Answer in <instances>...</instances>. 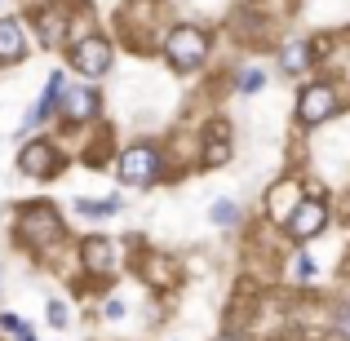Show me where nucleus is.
<instances>
[{"label": "nucleus", "mask_w": 350, "mask_h": 341, "mask_svg": "<svg viewBox=\"0 0 350 341\" xmlns=\"http://www.w3.org/2000/svg\"><path fill=\"white\" fill-rule=\"evenodd\" d=\"M164 58H169L173 71L191 76V71L204 67V58H208V31L196 27V23H178L169 36H164Z\"/></svg>", "instance_id": "obj_1"}, {"label": "nucleus", "mask_w": 350, "mask_h": 341, "mask_svg": "<svg viewBox=\"0 0 350 341\" xmlns=\"http://www.w3.org/2000/svg\"><path fill=\"white\" fill-rule=\"evenodd\" d=\"M160 169H164V160H160V151H155L151 142L129 146V151L120 155V164H116V173H120L124 187H151V182L160 178Z\"/></svg>", "instance_id": "obj_2"}, {"label": "nucleus", "mask_w": 350, "mask_h": 341, "mask_svg": "<svg viewBox=\"0 0 350 341\" xmlns=\"http://www.w3.org/2000/svg\"><path fill=\"white\" fill-rule=\"evenodd\" d=\"M98 111H103V94L94 85H67L58 94L62 124H89V120H98Z\"/></svg>", "instance_id": "obj_3"}, {"label": "nucleus", "mask_w": 350, "mask_h": 341, "mask_svg": "<svg viewBox=\"0 0 350 341\" xmlns=\"http://www.w3.org/2000/svg\"><path fill=\"white\" fill-rule=\"evenodd\" d=\"M18 230H23V239L31 248H49L53 239L62 235V217H58V208H49V204H31L18 217Z\"/></svg>", "instance_id": "obj_4"}, {"label": "nucleus", "mask_w": 350, "mask_h": 341, "mask_svg": "<svg viewBox=\"0 0 350 341\" xmlns=\"http://www.w3.org/2000/svg\"><path fill=\"white\" fill-rule=\"evenodd\" d=\"M67 62L80 71V76H107L111 71V40L103 36H85L67 49Z\"/></svg>", "instance_id": "obj_5"}, {"label": "nucleus", "mask_w": 350, "mask_h": 341, "mask_svg": "<svg viewBox=\"0 0 350 341\" xmlns=\"http://www.w3.org/2000/svg\"><path fill=\"white\" fill-rule=\"evenodd\" d=\"M324 226H328V204H324L319 195H306V200L297 204V213L284 222V230H288L297 244H310V239H315Z\"/></svg>", "instance_id": "obj_6"}, {"label": "nucleus", "mask_w": 350, "mask_h": 341, "mask_svg": "<svg viewBox=\"0 0 350 341\" xmlns=\"http://www.w3.org/2000/svg\"><path fill=\"white\" fill-rule=\"evenodd\" d=\"M337 115V89L333 85H306L301 89V98H297V120L301 124H324V120H333Z\"/></svg>", "instance_id": "obj_7"}, {"label": "nucleus", "mask_w": 350, "mask_h": 341, "mask_svg": "<svg viewBox=\"0 0 350 341\" xmlns=\"http://www.w3.org/2000/svg\"><path fill=\"white\" fill-rule=\"evenodd\" d=\"M18 169L31 173V178H40V182H49V178L62 173V155H58L53 142H31V146H23V155H18Z\"/></svg>", "instance_id": "obj_8"}, {"label": "nucleus", "mask_w": 350, "mask_h": 341, "mask_svg": "<svg viewBox=\"0 0 350 341\" xmlns=\"http://www.w3.org/2000/svg\"><path fill=\"white\" fill-rule=\"evenodd\" d=\"M301 187H297V178H284V182H275L271 191H266V217L271 222H288L293 213H297V204H301Z\"/></svg>", "instance_id": "obj_9"}, {"label": "nucleus", "mask_w": 350, "mask_h": 341, "mask_svg": "<svg viewBox=\"0 0 350 341\" xmlns=\"http://www.w3.org/2000/svg\"><path fill=\"white\" fill-rule=\"evenodd\" d=\"M62 85H67V76H62V71H53L49 76V85H44V94H40V103L31 107V111H27V124H44V120L53 115V107H58V94H62Z\"/></svg>", "instance_id": "obj_10"}, {"label": "nucleus", "mask_w": 350, "mask_h": 341, "mask_svg": "<svg viewBox=\"0 0 350 341\" xmlns=\"http://www.w3.org/2000/svg\"><path fill=\"white\" fill-rule=\"evenodd\" d=\"M80 262H85L94 275H107V271H111V262H116V257H111V244H107L103 235H89L85 244H80Z\"/></svg>", "instance_id": "obj_11"}, {"label": "nucleus", "mask_w": 350, "mask_h": 341, "mask_svg": "<svg viewBox=\"0 0 350 341\" xmlns=\"http://www.w3.org/2000/svg\"><path fill=\"white\" fill-rule=\"evenodd\" d=\"M27 53V36L14 18H0V62H18Z\"/></svg>", "instance_id": "obj_12"}, {"label": "nucleus", "mask_w": 350, "mask_h": 341, "mask_svg": "<svg viewBox=\"0 0 350 341\" xmlns=\"http://www.w3.org/2000/svg\"><path fill=\"white\" fill-rule=\"evenodd\" d=\"M213 142H204V164H213V169H222L226 160H231V137H226V120H213Z\"/></svg>", "instance_id": "obj_13"}, {"label": "nucleus", "mask_w": 350, "mask_h": 341, "mask_svg": "<svg viewBox=\"0 0 350 341\" xmlns=\"http://www.w3.org/2000/svg\"><path fill=\"white\" fill-rule=\"evenodd\" d=\"M315 62V53H310V44L306 40H297V44H288L284 49V58H280V71H288V76H301V71Z\"/></svg>", "instance_id": "obj_14"}, {"label": "nucleus", "mask_w": 350, "mask_h": 341, "mask_svg": "<svg viewBox=\"0 0 350 341\" xmlns=\"http://www.w3.org/2000/svg\"><path fill=\"white\" fill-rule=\"evenodd\" d=\"M76 213H89V217H111V213H120V200H76Z\"/></svg>", "instance_id": "obj_15"}, {"label": "nucleus", "mask_w": 350, "mask_h": 341, "mask_svg": "<svg viewBox=\"0 0 350 341\" xmlns=\"http://www.w3.org/2000/svg\"><path fill=\"white\" fill-rule=\"evenodd\" d=\"M262 85H266V71L262 67H244V71H239V94H257Z\"/></svg>", "instance_id": "obj_16"}, {"label": "nucleus", "mask_w": 350, "mask_h": 341, "mask_svg": "<svg viewBox=\"0 0 350 341\" xmlns=\"http://www.w3.org/2000/svg\"><path fill=\"white\" fill-rule=\"evenodd\" d=\"M213 222L217 226H235L239 222V208L231 204V200H217V204H213Z\"/></svg>", "instance_id": "obj_17"}, {"label": "nucleus", "mask_w": 350, "mask_h": 341, "mask_svg": "<svg viewBox=\"0 0 350 341\" xmlns=\"http://www.w3.org/2000/svg\"><path fill=\"white\" fill-rule=\"evenodd\" d=\"M333 337L350 341V301H342V306H337V315H333Z\"/></svg>", "instance_id": "obj_18"}, {"label": "nucleus", "mask_w": 350, "mask_h": 341, "mask_svg": "<svg viewBox=\"0 0 350 341\" xmlns=\"http://www.w3.org/2000/svg\"><path fill=\"white\" fill-rule=\"evenodd\" d=\"M293 279H301V284L315 279V257H310V253H301L297 262H293Z\"/></svg>", "instance_id": "obj_19"}, {"label": "nucleus", "mask_w": 350, "mask_h": 341, "mask_svg": "<svg viewBox=\"0 0 350 341\" xmlns=\"http://www.w3.org/2000/svg\"><path fill=\"white\" fill-rule=\"evenodd\" d=\"M67 319H71L67 306H62V301H49V324H53V328H67Z\"/></svg>", "instance_id": "obj_20"}, {"label": "nucleus", "mask_w": 350, "mask_h": 341, "mask_svg": "<svg viewBox=\"0 0 350 341\" xmlns=\"http://www.w3.org/2000/svg\"><path fill=\"white\" fill-rule=\"evenodd\" d=\"M120 315H124V301L111 297V301H107V319H120Z\"/></svg>", "instance_id": "obj_21"}, {"label": "nucleus", "mask_w": 350, "mask_h": 341, "mask_svg": "<svg viewBox=\"0 0 350 341\" xmlns=\"http://www.w3.org/2000/svg\"><path fill=\"white\" fill-rule=\"evenodd\" d=\"M14 333H18V341H36V333H31V328H27V324H18Z\"/></svg>", "instance_id": "obj_22"}, {"label": "nucleus", "mask_w": 350, "mask_h": 341, "mask_svg": "<svg viewBox=\"0 0 350 341\" xmlns=\"http://www.w3.org/2000/svg\"><path fill=\"white\" fill-rule=\"evenodd\" d=\"M222 341H244V337H222Z\"/></svg>", "instance_id": "obj_23"}]
</instances>
